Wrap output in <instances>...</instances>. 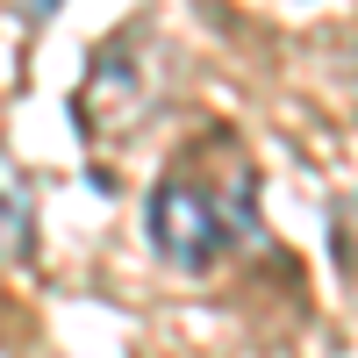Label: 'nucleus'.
<instances>
[{
	"mask_svg": "<svg viewBox=\"0 0 358 358\" xmlns=\"http://www.w3.org/2000/svg\"><path fill=\"white\" fill-rule=\"evenodd\" d=\"M151 244H158L165 265H179V273H208L236 236H229V215L194 187V179H158L151 187Z\"/></svg>",
	"mask_w": 358,
	"mask_h": 358,
	"instance_id": "1",
	"label": "nucleus"
}]
</instances>
